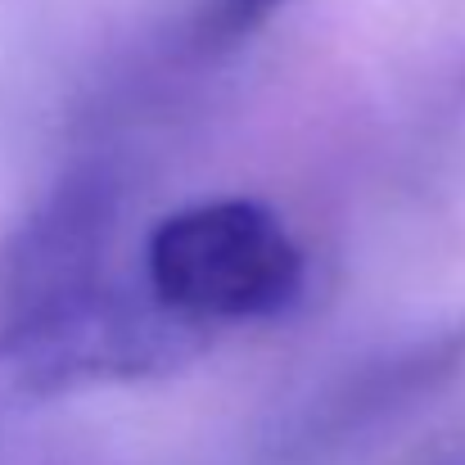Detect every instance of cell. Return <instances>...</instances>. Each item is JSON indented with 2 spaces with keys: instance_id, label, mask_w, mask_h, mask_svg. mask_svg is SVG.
<instances>
[{
  "instance_id": "cell-1",
  "label": "cell",
  "mask_w": 465,
  "mask_h": 465,
  "mask_svg": "<svg viewBox=\"0 0 465 465\" xmlns=\"http://www.w3.org/2000/svg\"><path fill=\"white\" fill-rule=\"evenodd\" d=\"M303 249L253 199L190 203L163 217L145 244V285L203 330L262 321L303 294Z\"/></svg>"
},
{
  "instance_id": "cell-2",
  "label": "cell",
  "mask_w": 465,
  "mask_h": 465,
  "mask_svg": "<svg viewBox=\"0 0 465 465\" xmlns=\"http://www.w3.org/2000/svg\"><path fill=\"white\" fill-rule=\"evenodd\" d=\"M114 222V172L77 167L14 231L0 235V361H18L104 285Z\"/></svg>"
},
{
  "instance_id": "cell-3",
  "label": "cell",
  "mask_w": 465,
  "mask_h": 465,
  "mask_svg": "<svg viewBox=\"0 0 465 465\" xmlns=\"http://www.w3.org/2000/svg\"><path fill=\"white\" fill-rule=\"evenodd\" d=\"M213 330L172 312L150 285H100L50 334L18 357V384L32 398L77 393L95 384H132L181 371L208 348Z\"/></svg>"
},
{
  "instance_id": "cell-4",
  "label": "cell",
  "mask_w": 465,
  "mask_h": 465,
  "mask_svg": "<svg viewBox=\"0 0 465 465\" xmlns=\"http://www.w3.org/2000/svg\"><path fill=\"white\" fill-rule=\"evenodd\" d=\"M290 0H199L194 9V41L203 50H226L267 27Z\"/></svg>"
}]
</instances>
